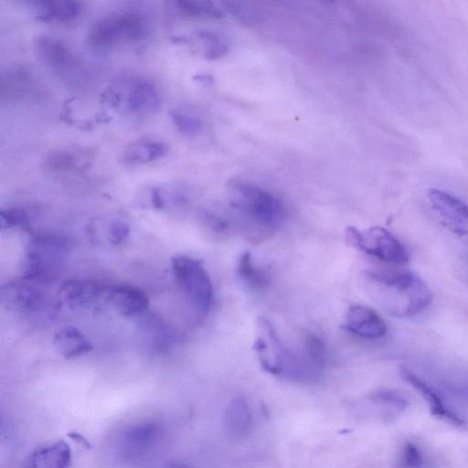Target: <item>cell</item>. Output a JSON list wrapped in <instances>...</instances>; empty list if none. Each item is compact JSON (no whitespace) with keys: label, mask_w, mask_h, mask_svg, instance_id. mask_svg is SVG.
Returning a JSON list of instances; mask_svg holds the SVG:
<instances>
[{"label":"cell","mask_w":468,"mask_h":468,"mask_svg":"<svg viewBox=\"0 0 468 468\" xmlns=\"http://www.w3.org/2000/svg\"><path fill=\"white\" fill-rule=\"evenodd\" d=\"M221 4L224 11L240 22L251 24L260 19L258 11L246 3L229 1Z\"/></svg>","instance_id":"f1b7e54d"},{"label":"cell","mask_w":468,"mask_h":468,"mask_svg":"<svg viewBox=\"0 0 468 468\" xmlns=\"http://www.w3.org/2000/svg\"><path fill=\"white\" fill-rule=\"evenodd\" d=\"M146 16L136 10H121L97 19L87 33L88 44L96 49L141 42L149 34Z\"/></svg>","instance_id":"277c9868"},{"label":"cell","mask_w":468,"mask_h":468,"mask_svg":"<svg viewBox=\"0 0 468 468\" xmlns=\"http://www.w3.org/2000/svg\"><path fill=\"white\" fill-rule=\"evenodd\" d=\"M344 328L366 339L380 338L387 332L384 320L372 309L363 305H353L348 309Z\"/></svg>","instance_id":"4fadbf2b"},{"label":"cell","mask_w":468,"mask_h":468,"mask_svg":"<svg viewBox=\"0 0 468 468\" xmlns=\"http://www.w3.org/2000/svg\"><path fill=\"white\" fill-rule=\"evenodd\" d=\"M139 324V333L143 340L154 351L168 348L174 342V332L165 322L154 314L144 313Z\"/></svg>","instance_id":"d6986e66"},{"label":"cell","mask_w":468,"mask_h":468,"mask_svg":"<svg viewBox=\"0 0 468 468\" xmlns=\"http://www.w3.org/2000/svg\"><path fill=\"white\" fill-rule=\"evenodd\" d=\"M171 468H188V467L182 465V464H175Z\"/></svg>","instance_id":"e575fe53"},{"label":"cell","mask_w":468,"mask_h":468,"mask_svg":"<svg viewBox=\"0 0 468 468\" xmlns=\"http://www.w3.org/2000/svg\"><path fill=\"white\" fill-rule=\"evenodd\" d=\"M36 82L30 72L24 69H6L0 79L2 101H19L33 94Z\"/></svg>","instance_id":"e0dca14e"},{"label":"cell","mask_w":468,"mask_h":468,"mask_svg":"<svg viewBox=\"0 0 468 468\" xmlns=\"http://www.w3.org/2000/svg\"><path fill=\"white\" fill-rule=\"evenodd\" d=\"M87 156L88 154L80 150L60 149L48 154L43 165L48 172H68L86 165Z\"/></svg>","instance_id":"cb8c5ba5"},{"label":"cell","mask_w":468,"mask_h":468,"mask_svg":"<svg viewBox=\"0 0 468 468\" xmlns=\"http://www.w3.org/2000/svg\"><path fill=\"white\" fill-rule=\"evenodd\" d=\"M190 39L195 49L207 59L223 57L229 47L223 33L210 28L196 31Z\"/></svg>","instance_id":"603a6c76"},{"label":"cell","mask_w":468,"mask_h":468,"mask_svg":"<svg viewBox=\"0 0 468 468\" xmlns=\"http://www.w3.org/2000/svg\"><path fill=\"white\" fill-rule=\"evenodd\" d=\"M401 378L412 386L428 402L431 413L442 420L461 425L463 420L452 411L443 401L440 394L430 384L409 368H400Z\"/></svg>","instance_id":"5bb4252c"},{"label":"cell","mask_w":468,"mask_h":468,"mask_svg":"<svg viewBox=\"0 0 468 468\" xmlns=\"http://www.w3.org/2000/svg\"><path fill=\"white\" fill-rule=\"evenodd\" d=\"M167 152V145L153 138H141L126 145L121 154L125 165H141L162 158Z\"/></svg>","instance_id":"ac0fdd59"},{"label":"cell","mask_w":468,"mask_h":468,"mask_svg":"<svg viewBox=\"0 0 468 468\" xmlns=\"http://www.w3.org/2000/svg\"><path fill=\"white\" fill-rule=\"evenodd\" d=\"M258 334L254 343L261 367L269 373L296 382H312L320 376L323 367L308 352L284 346L272 324L265 317L258 319Z\"/></svg>","instance_id":"6da1fadb"},{"label":"cell","mask_w":468,"mask_h":468,"mask_svg":"<svg viewBox=\"0 0 468 468\" xmlns=\"http://www.w3.org/2000/svg\"><path fill=\"white\" fill-rule=\"evenodd\" d=\"M42 283L24 278L4 284L0 292L1 304L11 311H39L47 302Z\"/></svg>","instance_id":"9c48e42d"},{"label":"cell","mask_w":468,"mask_h":468,"mask_svg":"<svg viewBox=\"0 0 468 468\" xmlns=\"http://www.w3.org/2000/svg\"><path fill=\"white\" fill-rule=\"evenodd\" d=\"M236 272L239 278L250 288L261 290L270 282V275L266 270L258 266L249 251L241 253L238 259Z\"/></svg>","instance_id":"484cf974"},{"label":"cell","mask_w":468,"mask_h":468,"mask_svg":"<svg viewBox=\"0 0 468 468\" xmlns=\"http://www.w3.org/2000/svg\"><path fill=\"white\" fill-rule=\"evenodd\" d=\"M37 11V19L45 22L66 23L75 20L83 10L82 3L70 0L30 2Z\"/></svg>","instance_id":"ffe728a7"},{"label":"cell","mask_w":468,"mask_h":468,"mask_svg":"<svg viewBox=\"0 0 468 468\" xmlns=\"http://www.w3.org/2000/svg\"><path fill=\"white\" fill-rule=\"evenodd\" d=\"M27 221L28 214L22 207H9L2 209L0 212V223L2 229L21 226L27 224Z\"/></svg>","instance_id":"4dcf8cb0"},{"label":"cell","mask_w":468,"mask_h":468,"mask_svg":"<svg viewBox=\"0 0 468 468\" xmlns=\"http://www.w3.org/2000/svg\"><path fill=\"white\" fill-rule=\"evenodd\" d=\"M102 297L120 314L127 317L140 316L149 305L147 294L140 288L130 284L105 286Z\"/></svg>","instance_id":"7c38bea8"},{"label":"cell","mask_w":468,"mask_h":468,"mask_svg":"<svg viewBox=\"0 0 468 468\" xmlns=\"http://www.w3.org/2000/svg\"><path fill=\"white\" fill-rule=\"evenodd\" d=\"M57 351L65 358H74L89 353L92 345L78 328L67 325L58 329L53 338Z\"/></svg>","instance_id":"7402d4cb"},{"label":"cell","mask_w":468,"mask_h":468,"mask_svg":"<svg viewBox=\"0 0 468 468\" xmlns=\"http://www.w3.org/2000/svg\"><path fill=\"white\" fill-rule=\"evenodd\" d=\"M428 201L448 228L468 236V204L459 197L441 189L432 188L427 193Z\"/></svg>","instance_id":"8fae6325"},{"label":"cell","mask_w":468,"mask_h":468,"mask_svg":"<svg viewBox=\"0 0 468 468\" xmlns=\"http://www.w3.org/2000/svg\"><path fill=\"white\" fill-rule=\"evenodd\" d=\"M170 5L176 14L185 17L218 18L224 12L221 3L212 1L181 0Z\"/></svg>","instance_id":"4316f807"},{"label":"cell","mask_w":468,"mask_h":468,"mask_svg":"<svg viewBox=\"0 0 468 468\" xmlns=\"http://www.w3.org/2000/svg\"><path fill=\"white\" fill-rule=\"evenodd\" d=\"M252 416L250 409L243 398H235L225 411V425L234 435H244L250 428Z\"/></svg>","instance_id":"d4e9b609"},{"label":"cell","mask_w":468,"mask_h":468,"mask_svg":"<svg viewBox=\"0 0 468 468\" xmlns=\"http://www.w3.org/2000/svg\"><path fill=\"white\" fill-rule=\"evenodd\" d=\"M70 462L71 451L69 444L58 441L35 451L26 468H69Z\"/></svg>","instance_id":"44dd1931"},{"label":"cell","mask_w":468,"mask_h":468,"mask_svg":"<svg viewBox=\"0 0 468 468\" xmlns=\"http://www.w3.org/2000/svg\"><path fill=\"white\" fill-rule=\"evenodd\" d=\"M171 120L176 128L186 135H196L202 129L200 118L184 108H176L170 112Z\"/></svg>","instance_id":"83f0119b"},{"label":"cell","mask_w":468,"mask_h":468,"mask_svg":"<svg viewBox=\"0 0 468 468\" xmlns=\"http://www.w3.org/2000/svg\"><path fill=\"white\" fill-rule=\"evenodd\" d=\"M110 100L117 108L133 115L154 113L161 104L157 88L140 76L119 79L110 89Z\"/></svg>","instance_id":"52a82bcc"},{"label":"cell","mask_w":468,"mask_h":468,"mask_svg":"<svg viewBox=\"0 0 468 468\" xmlns=\"http://www.w3.org/2000/svg\"><path fill=\"white\" fill-rule=\"evenodd\" d=\"M303 346L316 363L324 366L326 347L323 339L314 333H306L303 335Z\"/></svg>","instance_id":"f546056e"},{"label":"cell","mask_w":468,"mask_h":468,"mask_svg":"<svg viewBox=\"0 0 468 468\" xmlns=\"http://www.w3.org/2000/svg\"><path fill=\"white\" fill-rule=\"evenodd\" d=\"M230 206L254 229L272 231L282 222L285 209L280 198L268 190L248 182L236 181L230 186Z\"/></svg>","instance_id":"3957f363"},{"label":"cell","mask_w":468,"mask_h":468,"mask_svg":"<svg viewBox=\"0 0 468 468\" xmlns=\"http://www.w3.org/2000/svg\"><path fill=\"white\" fill-rule=\"evenodd\" d=\"M161 436V427L154 420H140L126 426L119 434L117 448L126 458L138 457L154 446Z\"/></svg>","instance_id":"30bf717a"},{"label":"cell","mask_w":468,"mask_h":468,"mask_svg":"<svg viewBox=\"0 0 468 468\" xmlns=\"http://www.w3.org/2000/svg\"><path fill=\"white\" fill-rule=\"evenodd\" d=\"M68 250L69 242L62 236L40 234L33 237L26 254L24 278L42 284L50 282L62 270Z\"/></svg>","instance_id":"5b68a950"},{"label":"cell","mask_w":468,"mask_h":468,"mask_svg":"<svg viewBox=\"0 0 468 468\" xmlns=\"http://www.w3.org/2000/svg\"><path fill=\"white\" fill-rule=\"evenodd\" d=\"M346 236L351 245L383 261L403 264L409 261L403 244L382 227H371L362 231L355 227H348Z\"/></svg>","instance_id":"ba28073f"},{"label":"cell","mask_w":468,"mask_h":468,"mask_svg":"<svg viewBox=\"0 0 468 468\" xmlns=\"http://www.w3.org/2000/svg\"><path fill=\"white\" fill-rule=\"evenodd\" d=\"M423 456L420 449L413 443L404 445L400 456L399 468H422Z\"/></svg>","instance_id":"1f68e13d"},{"label":"cell","mask_w":468,"mask_h":468,"mask_svg":"<svg viewBox=\"0 0 468 468\" xmlns=\"http://www.w3.org/2000/svg\"><path fill=\"white\" fill-rule=\"evenodd\" d=\"M372 399L402 410L409 404L408 400L400 393L390 390H378L372 395Z\"/></svg>","instance_id":"d6a6232c"},{"label":"cell","mask_w":468,"mask_h":468,"mask_svg":"<svg viewBox=\"0 0 468 468\" xmlns=\"http://www.w3.org/2000/svg\"><path fill=\"white\" fill-rule=\"evenodd\" d=\"M172 271L180 289L194 309L206 315L213 302V285L202 263L189 256L176 255L171 260Z\"/></svg>","instance_id":"8992f818"},{"label":"cell","mask_w":468,"mask_h":468,"mask_svg":"<svg viewBox=\"0 0 468 468\" xmlns=\"http://www.w3.org/2000/svg\"><path fill=\"white\" fill-rule=\"evenodd\" d=\"M365 276L375 288L379 304L392 315H415L432 302L430 287L411 271L367 270Z\"/></svg>","instance_id":"7a4b0ae2"},{"label":"cell","mask_w":468,"mask_h":468,"mask_svg":"<svg viewBox=\"0 0 468 468\" xmlns=\"http://www.w3.org/2000/svg\"><path fill=\"white\" fill-rule=\"evenodd\" d=\"M35 50L45 64L58 70H66L75 63V58L67 43L52 36H38Z\"/></svg>","instance_id":"2e32d148"},{"label":"cell","mask_w":468,"mask_h":468,"mask_svg":"<svg viewBox=\"0 0 468 468\" xmlns=\"http://www.w3.org/2000/svg\"><path fill=\"white\" fill-rule=\"evenodd\" d=\"M103 289L104 287L93 281L72 279L61 284L59 295L70 309L78 310L102 297Z\"/></svg>","instance_id":"9a60e30c"},{"label":"cell","mask_w":468,"mask_h":468,"mask_svg":"<svg viewBox=\"0 0 468 468\" xmlns=\"http://www.w3.org/2000/svg\"><path fill=\"white\" fill-rule=\"evenodd\" d=\"M107 238L109 240L114 244L118 245L122 243L130 234L129 226L118 219H113L109 222L106 228Z\"/></svg>","instance_id":"836d02e7"}]
</instances>
